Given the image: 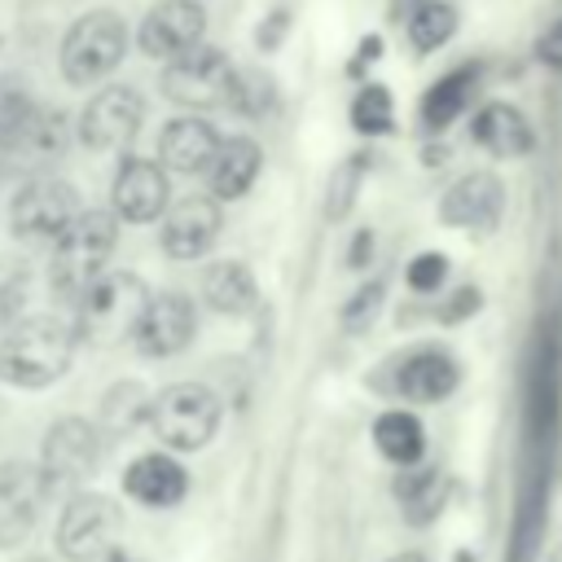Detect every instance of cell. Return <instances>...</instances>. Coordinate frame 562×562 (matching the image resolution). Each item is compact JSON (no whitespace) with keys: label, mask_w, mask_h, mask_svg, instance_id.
I'll use <instances>...</instances> for the list:
<instances>
[{"label":"cell","mask_w":562,"mask_h":562,"mask_svg":"<svg viewBox=\"0 0 562 562\" xmlns=\"http://www.w3.org/2000/svg\"><path fill=\"white\" fill-rule=\"evenodd\" d=\"M75 360V329L57 316L18 321L0 342V382L40 391L53 386Z\"/></svg>","instance_id":"cell-1"},{"label":"cell","mask_w":562,"mask_h":562,"mask_svg":"<svg viewBox=\"0 0 562 562\" xmlns=\"http://www.w3.org/2000/svg\"><path fill=\"white\" fill-rule=\"evenodd\" d=\"M114 241H119V215L114 211H97V206H88V211L79 206V215L53 241V259H48L53 294L75 303L105 272V259H110Z\"/></svg>","instance_id":"cell-2"},{"label":"cell","mask_w":562,"mask_h":562,"mask_svg":"<svg viewBox=\"0 0 562 562\" xmlns=\"http://www.w3.org/2000/svg\"><path fill=\"white\" fill-rule=\"evenodd\" d=\"M149 303V290L136 272H101L79 299H75V342L114 347L136 334V321Z\"/></svg>","instance_id":"cell-3"},{"label":"cell","mask_w":562,"mask_h":562,"mask_svg":"<svg viewBox=\"0 0 562 562\" xmlns=\"http://www.w3.org/2000/svg\"><path fill=\"white\" fill-rule=\"evenodd\" d=\"M154 435L176 452H198L220 430V395L202 382H171L149 400Z\"/></svg>","instance_id":"cell-4"},{"label":"cell","mask_w":562,"mask_h":562,"mask_svg":"<svg viewBox=\"0 0 562 562\" xmlns=\"http://www.w3.org/2000/svg\"><path fill=\"white\" fill-rule=\"evenodd\" d=\"M127 53V26L119 13L110 9H92L83 18L70 22L66 40H61V75L75 88H88L97 79H105Z\"/></svg>","instance_id":"cell-5"},{"label":"cell","mask_w":562,"mask_h":562,"mask_svg":"<svg viewBox=\"0 0 562 562\" xmlns=\"http://www.w3.org/2000/svg\"><path fill=\"white\" fill-rule=\"evenodd\" d=\"M233 61L228 53H220L215 44H193L189 53L162 61V92L167 101L184 105V110H211L228 101V83H233Z\"/></svg>","instance_id":"cell-6"},{"label":"cell","mask_w":562,"mask_h":562,"mask_svg":"<svg viewBox=\"0 0 562 562\" xmlns=\"http://www.w3.org/2000/svg\"><path fill=\"white\" fill-rule=\"evenodd\" d=\"M119 505L101 492H75L61 514H57V553L66 562H92L101 553H110L114 536H119Z\"/></svg>","instance_id":"cell-7"},{"label":"cell","mask_w":562,"mask_h":562,"mask_svg":"<svg viewBox=\"0 0 562 562\" xmlns=\"http://www.w3.org/2000/svg\"><path fill=\"white\" fill-rule=\"evenodd\" d=\"M101 465V430L88 426L83 417H61L48 426L44 448H40V474L48 483V492L61 487H79L97 474Z\"/></svg>","instance_id":"cell-8"},{"label":"cell","mask_w":562,"mask_h":562,"mask_svg":"<svg viewBox=\"0 0 562 562\" xmlns=\"http://www.w3.org/2000/svg\"><path fill=\"white\" fill-rule=\"evenodd\" d=\"M140 123H145V101H140V92L127 88V83H110V88H101V92L88 97V105H83V114H79V140H83L88 149L110 154V149L132 145L136 132H140Z\"/></svg>","instance_id":"cell-9"},{"label":"cell","mask_w":562,"mask_h":562,"mask_svg":"<svg viewBox=\"0 0 562 562\" xmlns=\"http://www.w3.org/2000/svg\"><path fill=\"white\" fill-rule=\"evenodd\" d=\"M79 215V198L66 180H31L9 202V228L22 241H57V233Z\"/></svg>","instance_id":"cell-10"},{"label":"cell","mask_w":562,"mask_h":562,"mask_svg":"<svg viewBox=\"0 0 562 562\" xmlns=\"http://www.w3.org/2000/svg\"><path fill=\"white\" fill-rule=\"evenodd\" d=\"M171 184H167V167L154 158H123L114 180H110V211L127 224H149L167 211Z\"/></svg>","instance_id":"cell-11"},{"label":"cell","mask_w":562,"mask_h":562,"mask_svg":"<svg viewBox=\"0 0 562 562\" xmlns=\"http://www.w3.org/2000/svg\"><path fill=\"white\" fill-rule=\"evenodd\" d=\"M206 40V9L198 0H162L145 13L140 31H136V44L145 57L154 61H171L180 53H189L193 44Z\"/></svg>","instance_id":"cell-12"},{"label":"cell","mask_w":562,"mask_h":562,"mask_svg":"<svg viewBox=\"0 0 562 562\" xmlns=\"http://www.w3.org/2000/svg\"><path fill=\"white\" fill-rule=\"evenodd\" d=\"M198 329V312L184 294H149L140 321H136V334H132V347L149 360H162V356H176L189 347Z\"/></svg>","instance_id":"cell-13"},{"label":"cell","mask_w":562,"mask_h":562,"mask_svg":"<svg viewBox=\"0 0 562 562\" xmlns=\"http://www.w3.org/2000/svg\"><path fill=\"white\" fill-rule=\"evenodd\" d=\"M44 496H48V483H44L40 465H31V461L0 465V549H13L31 536Z\"/></svg>","instance_id":"cell-14"},{"label":"cell","mask_w":562,"mask_h":562,"mask_svg":"<svg viewBox=\"0 0 562 562\" xmlns=\"http://www.w3.org/2000/svg\"><path fill=\"white\" fill-rule=\"evenodd\" d=\"M224 228V215H220V202L206 198V193H193V198H180L176 206H167L162 215V228H158V241L171 259H198L215 246Z\"/></svg>","instance_id":"cell-15"},{"label":"cell","mask_w":562,"mask_h":562,"mask_svg":"<svg viewBox=\"0 0 562 562\" xmlns=\"http://www.w3.org/2000/svg\"><path fill=\"white\" fill-rule=\"evenodd\" d=\"M505 206V189L492 171H465L443 198H439V220L448 228H496Z\"/></svg>","instance_id":"cell-16"},{"label":"cell","mask_w":562,"mask_h":562,"mask_svg":"<svg viewBox=\"0 0 562 562\" xmlns=\"http://www.w3.org/2000/svg\"><path fill=\"white\" fill-rule=\"evenodd\" d=\"M215 149H220V132L198 114L171 119L158 136V162L176 176H206Z\"/></svg>","instance_id":"cell-17"},{"label":"cell","mask_w":562,"mask_h":562,"mask_svg":"<svg viewBox=\"0 0 562 562\" xmlns=\"http://www.w3.org/2000/svg\"><path fill=\"white\" fill-rule=\"evenodd\" d=\"M123 492L149 509H167V505H180L184 492H189V474L176 457L167 452H145L136 457L127 470H123Z\"/></svg>","instance_id":"cell-18"},{"label":"cell","mask_w":562,"mask_h":562,"mask_svg":"<svg viewBox=\"0 0 562 562\" xmlns=\"http://www.w3.org/2000/svg\"><path fill=\"white\" fill-rule=\"evenodd\" d=\"M457 382H461V364L439 347H422L400 364L395 391L408 404H439V400H448L457 391Z\"/></svg>","instance_id":"cell-19"},{"label":"cell","mask_w":562,"mask_h":562,"mask_svg":"<svg viewBox=\"0 0 562 562\" xmlns=\"http://www.w3.org/2000/svg\"><path fill=\"white\" fill-rule=\"evenodd\" d=\"M470 140H474L479 149L496 154V158H522V154L536 145L527 114H522L518 105H509V101H487V105H479V114H474V123H470Z\"/></svg>","instance_id":"cell-20"},{"label":"cell","mask_w":562,"mask_h":562,"mask_svg":"<svg viewBox=\"0 0 562 562\" xmlns=\"http://www.w3.org/2000/svg\"><path fill=\"white\" fill-rule=\"evenodd\" d=\"M263 167V154L250 136H220V149L206 167V184H211V198L215 202H233V198H246V189L255 184Z\"/></svg>","instance_id":"cell-21"},{"label":"cell","mask_w":562,"mask_h":562,"mask_svg":"<svg viewBox=\"0 0 562 562\" xmlns=\"http://www.w3.org/2000/svg\"><path fill=\"white\" fill-rule=\"evenodd\" d=\"M202 299H206V307L220 312V316H246V312H255L259 290H255V277H250L246 263L220 259V263H211V268L202 272Z\"/></svg>","instance_id":"cell-22"},{"label":"cell","mask_w":562,"mask_h":562,"mask_svg":"<svg viewBox=\"0 0 562 562\" xmlns=\"http://www.w3.org/2000/svg\"><path fill=\"white\" fill-rule=\"evenodd\" d=\"M474 83H479V66H457V70H448V75H439L430 88H426V97H422V123L430 127V132H443V127H452L461 114H465V105H470V97H474Z\"/></svg>","instance_id":"cell-23"},{"label":"cell","mask_w":562,"mask_h":562,"mask_svg":"<svg viewBox=\"0 0 562 562\" xmlns=\"http://www.w3.org/2000/svg\"><path fill=\"white\" fill-rule=\"evenodd\" d=\"M395 501L404 509V518L413 527H426L443 514V501H448V479L439 470H417V465H400V479H395Z\"/></svg>","instance_id":"cell-24"},{"label":"cell","mask_w":562,"mask_h":562,"mask_svg":"<svg viewBox=\"0 0 562 562\" xmlns=\"http://www.w3.org/2000/svg\"><path fill=\"white\" fill-rule=\"evenodd\" d=\"M373 443L391 465H417L426 452V430L408 408H391L373 422Z\"/></svg>","instance_id":"cell-25"},{"label":"cell","mask_w":562,"mask_h":562,"mask_svg":"<svg viewBox=\"0 0 562 562\" xmlns=\"http://www.w3.org/2000/svg\"><path fill=\"white\" fill-rule=\"evenodd\" d=\"M404 26H408V44L417 53H435L457 35V9L448 0H422L417 9H408Z\"/></svg>","instance_id":"cell-26"},{"label":"cell","mask_w":562,"mask_h":562,"mask_svg":"<svg viewBox=\"0 0 562 562\" xmlns=\"http://www.w3.org/2000/svg\"><path fill=\"white\" fill-rule=\"evenodd\" d=\"M140 422H149V395H145V386L140 382H119L105 395V404H101V426L110 435H127Z\"/></svg>","instance_id":"cell-27"},{"label":"cell","mask_w":562,"mask_h":562,"mask_svg":"<svg viewBox=\"0 0 562 562\" xmlns=\"http://www.w3.org/2000/svg\"><path fill=\"white\" fill-rule=\"evenodd\" d=\"M364 171H369V158H364V154H347V158L329 171L325 220H342V215L356 206V193H360V184H364Z\"/></svg>","instance_id":"cell-28"},{"label":"cell","mask_w":562,"mask_h":562,"mask_svg":"<svg viewBox=\"0 0 562 562\" xmlns=\"http://www.w3.org/2000/svg\"><path fill=\"white\" fill-rule=\"evenodd\" d=\"M351 127L360 136H386L395 127V105H391V92L382 83H364L351 101Z\"/></svg>","instance_id":"cell-29"},{"label":"cell","mask_w":562,"mask_h":562,"mask_svg":"<svg viewBox=\"0 0 562 562\" xmlns=\"http://www.w3.org/2000/svg\"><path fill=\"white\" fill-rule=\"evenodd\" d=\"M31 119H35L31 97L18 83H0V149H18V140L26 136Z\"/></svg>","instance_id":"cell-30"},{"label":"cell","mask_w":562,"mask_h":562,"mask_svg":"<svg viewBox=\"0 0 562 562\" xmlns=\"http://www.w3.org/2000/svg\"><path fill=\"white\" fill-rule=\"evenodd\" d=\"M228 110L237 114H250L259 119L268 105H272V83L259 75V70H233V83H228Z\"/></svg>","instance_id":"cell-31"},{"label":"cell","mask_w":562,"mask_h":562,"mask_svg":"<svg viewBox=\"0 0 562 562\" xmlns=\"http://www.w3.org/2000/svg\"><path fill=\"white\" fill-rule=\"evenodd\" d=\"M443 277H448V255H439V250H422L404 268V281H408L413 294H435L443 285Z\"/></svg>","instance_id":"cell-32"},{"label":"cell","mask_w":562,"mask_h":562,"mask_svg":"<svg viewBox=\"0 0 562 562\" xmlns=\"http://www.w3.org/2000/svg\"><path fill=\"white\" fill-rule=\"evenodd\" d=\"M382 281H369V285H360L347 303H342V312H338V321L351 329V334H360V329H369V321L378 316V307H382Z\"/></svg>","instance_id":"cell-33"},{"label":"cell","mask_w":562,"mask_h":562,"mask_svg":"<svg viewBox=\"0 0 562 562\" xmlns=\"http://www.w3.org/2000/svg\"><path fill=\"white\" fill-rule=\"evenodd\" d=\"M479 303H483V294H479L474 285H461V290H452V294L439 303L435 316H439L443 325H457V321H465L470 312H479Z\"/></svg>","instance_id":"cell-34"},{"label":"cell","mask_w":562,"mask_h":562,"mask_svg":"<svg viewBox=\"0 0 562 562\" xmlns=\"http://www.w3.org/2000/svg\"><path fill=\"white\" fill-rule=\"evenodd\" d=\"M536 57L540 61H549V66H562V18L536 40Z\"/></svg>","instance_id":"cell-35"},{"label":"cell","mask_w":562,"mask_h":562,"mask_svg":"<svg viewBox=\"0 0 562 562\" xmlns=\"http://www.w3.org/2000/svg\"><path fill=\"white\" fill-rule=\"evenodd\" d=\"M373 259V233L369 228H360L356 237H351V250H347V268H364Z\"/></svg>","instance_id":"cell-36"},{"label":"cell","mask_w":562,"mask_h":562,"mask_svg":"<svg viewBox=\"0 0 562 562\" xmlns=\"http://www.w3.org/2000/svg\"><path fill=\"white\" fill-rule=\"evenodd\" d=\"M417 4H422V0H391V18H395V22H404V18H408V9H417Z\"/></svg>","instance_id":"cell-37"},{"label":"cell","mask_w":562,"mask_h":562,"mask_svg":"<svg viewBox=\"0 0 562 562\" xmlns=\"http://www.w3.org/2000/svg\"><path fill=\"white\" fill-rule=\"evenodd\" d=\"M386 562H426L417 549H408V553H395V558H386Z\"/></svg>","instance_id":"cell-38"},{"label":"cell","mask_w":562,"mask_h":562,"mask_svg":"<svg viewBox=\"0 0 562 562\" xmlns=\"http://www.w3.org/2000/svg\"><path fill=\"white\" fill-rule=\"evenodd\" d=\"M22 562H48V558H22Z\"/></svg>","instance_id":"cell-39"}]
</instances>
